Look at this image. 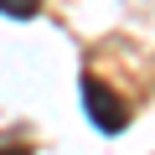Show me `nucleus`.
Returning a JSON list of instances; mask_svg holds the SVG:
<instances>
[{
    "instance_id": "2",
    "label": "nucleus",
    "mask_w": 155,
    "mask_h": 155,
    "mask_svg": "<svg viewBox=\"0 0 155 155\" xmlns=\"http://www.w3.org/2000/svg\"><path fill=\"white\" fill-rule=\"evenodd\" d=\"M0 11H5V16H16V21H31V16L41 11V0H0Z\"/></svg>"
},
{
    "instance_id": "3",
    "label": "nucleus",
    "mask_w": 155,
    "mask_h": 155,
    "mask_svg": "<svg viewBox=\"0 0 155 155\" xmlns=\"http://www.w3.org/2000/svg\"><path fill=\"white\" fill-rule=\"evenodd\" d=\"M0 155H31V145H26V140H16V145H0Z\"/></svg>"
},
{
    "instance_id": "1",
    "label": "nucleus",
    "mask_w": 155,
    "mask_h": 155,
    "mask_svg": "<svg viewBox=\"0 0 155 155\" xmlns=\"http://www.w3.org/2000/svg\"><path fill=\"white\" fill-rule=\"evenodd\" d=\"M78 93H83V114H88V124H93L98 134H119V129L129 124L124 98L104 83V78H83V83H78Z\"/></svg>"
}]
</instances>
